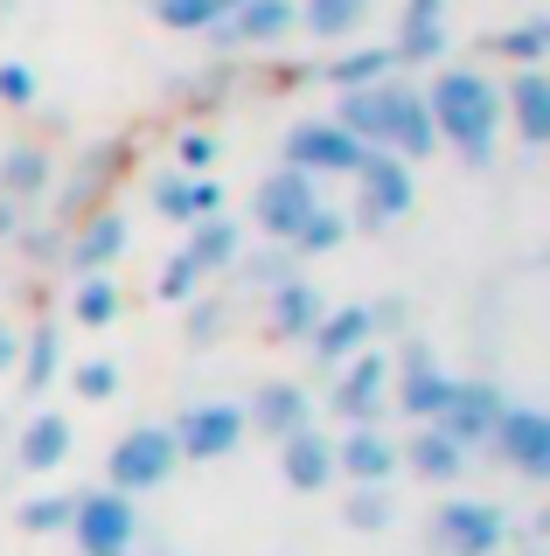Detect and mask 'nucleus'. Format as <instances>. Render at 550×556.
<instances>
[{
    "label": "nucleus",
    "mask_w": 550,
    "mask_h": 556,
    "mask_svg": "<svg viewBox=\"0 0 550 556\" xmlns=\"http://www.w3.org/2000/svg\"><path fill=\"white\" fill-rule=\"evenodd\" d=\"M355 14H363V0H314V8H307V22H314L321 35H341Z\"/></svg>",
    "instance_id": "nucleus-5"
},
{
    "label": "nucleus",
    "mask_w": 550,
    "mask_h": 556,
    "mask_svg": "<svg viewBox=\"0 0 550 556\" xmlns=\"http://www.w3.org/2000/svg\"><path fill=\"white\" fill-rule=\"evenodd\" d=\"M0 98H14V104L28 98V70H22V63H8V70H0Z\"/></svg>",
    "instance_id": "nucleus-9"
},
{
    "label": "nucleus",
    "mask_w": 550,
    "mask_h": 556,
    "mask_svg": "<svg viewBox=\"0 0 550 556\" xmlns=\"http://www.w3.org/2000/svg\"><path fill=\"white\" fill-rule=\"evenodd\" d=\"M293 153H300V161H328V167H355V161H363L355 139L349 132H328V126H300L293 132Z\"/></svg>",
    "instance_id": "nucleus-3"
},
{
    "label": "nucleus",
    "mask_w": 550,
    "mask_h": 556,
    "mask_svg": "<svg viewBox=\"0 0 550 556\" xmlns=\"http://www.w3.org/2000/svg\"><path fill=\"white\" fill-rule=\"evenodd\" d=\"M286 22H293L286 0H245V8L223 22V42H258V35H279Z\"/></svg>",
    "instance_id": "nucleus-2"
},
{
    "label": "nucleus",
    "mask_w": 550,
    "mask_h": 556,
    "mask_svg": "<svg viewBox=\"0 0 550 556\" xmlns=\"http://www.w3.org/2000/svg\"><path fill=\"white\" fill-rule=\"evenodd\" d=\"M230 8H245V0H216V14H230Z\"/></svg>",
    "instance_id": "nucleus-10"
},
{
    "label": "nucleus",
    "mask_w": 550,
    "mask_h": 556,
    "mask_svg": "<svg viewBox=\"0 0 550 556\" xmlns=\"http://www.w3.org/2000/svg\"><path fill=\"white\" fill-rule=\"evenodd\" d=\"M433 118H439V132L460 139V147H480V139L495 132V91L480 77H439Z\"/></svg>",
    "instance_id": "nucleus-1"
},
{
    "label": "nucleus",
    "mask_w": 550,
    "mask_h": 556,
    "mask_svg": "<svg viewBox=\"0 0 550 556\" xmlns=\"http://www.w3.org/2000/svg\"><path fill=\"white\" fill-rule=\"evenodd\" d=\"M515 91H523V126H529V139H543V84H537V77H523Z\"/></svg>",
    "instance_id": "nucleus-7"
},
{
    "label": "nucleus",
    "mask_w": 550,
    "mask_h": 556,
    "mask_svg": "<svg viewBox=\"0 0 550 556\" xmlns=\"http://www.w3.org/2000/svg\"><path fill=\"white\" fill-rule=\"evenodd\" d=\"M265 216H279V223H300L307 216V188L293 181V174H286L279 188H265Z\"/></svg>",
    "instance_id": "nucleus-4"
},
{
    "label": "nucleus",
    "mask_w": 550,
    "mask_h": 556,
    "mask_svg": "<svg viewBox=\"0 0 550 556\" xmlns=\"http://www.w3.org/2000/svg\"><path fill=\"white\" fill-rule=\"evenodd\" d=\"M370 181H376V195H384V208H398V202H404V174L390 167V161H376V167H370Z\"/></svg>",
    "instance_id": "nucleus-8"
},
{
    "label": "nucleus",
    "mask_w": 550,
    "mask_h": 556,
    "mask_svg": "<svg viewBox=\"0 0 550 556\" xmlns=\"http://www.w3.org/2000/svg\"><path fill=\"white\" fill-rule=\"evenodd\" d=\"M161 22H175V28H216V0H161Z\"/></svg>",
    "instance_id": "nucleus-6"
}]
</instances>
